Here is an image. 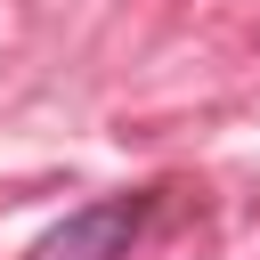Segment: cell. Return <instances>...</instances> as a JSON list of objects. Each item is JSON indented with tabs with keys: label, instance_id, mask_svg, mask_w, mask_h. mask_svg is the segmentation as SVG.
Returning a JSON list of instances; mask_svg holds the SVG:
<instances>
[{
	"label": "cell",
	"instance_id": "6da1fadb",
	"mask_svg": "<svg viewBox=\"0 0 260 260\" xmlns=\"http://www.w3.org/2000/svg\"><path fill=\"white\" fill-rule=\"evenodd\" d=\"M146 219H154V187L106 195V203H81L73 219H57L24 260H130V244L146 236Z\"/></svg>",
	"mask_w": 260,
	"mask_h": 260
}]
</instances>
